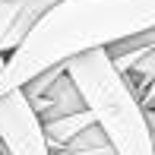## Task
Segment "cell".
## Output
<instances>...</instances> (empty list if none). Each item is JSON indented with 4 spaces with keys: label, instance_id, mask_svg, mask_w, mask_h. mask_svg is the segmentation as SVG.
Returning <instances> with one entry per match:
<instances>
[{
    "label": "cell",
    "instance_id": "4",
    "mask_svg": "<svg viewBox=\"0 0 155 155\" xmlns=\"http://www.w3.org/2000/svg\"><path fill=\"white\" fill-rule=\"evenodd\" d=\"M29 101H32V108H35V114H38L41 124L67 117V114H76V111H86V98L79 95V89H76L73 79H70L67 70H63L41 95L29 98Z\"/></svg>",
    "mask_w": 155,
    "mask_h": 155
},
{
    "label": "cell",
    "instance_id": "6",
    "mask_svg": "<svg viewBox=\"0 0 155 155\" xmlns=\"http://www.w3.org/2000/svg\"><path fill=\"white\" fill-rule=\"evenodd\" d=\"M51 155H117V152L111 149V143H104V146H92V149H57Z\"/></svg>",
    "mask_w": 155,
    "mask_h": 155
},
{
    "label": "cell",
    "instance_id": "1",
    "mask_svg": "<svg viewBox=\"0 0 155 155\" xmlns=\"http://www.w3.org/2000/svg\"><path fill=\"white\" fill-rule=\"evenodd\" d=\"M155 29V0H57L0 70V95L51 67Z\"/></svg>",
    "mask_w": 155,
    "mask_h": 155
},
{
    "label": "cell",
    "instance_id": "7",
    "mask_svg": "<svg viewBox=\"0 0 155 155\" xmlns=\"http://www.w3.org/2000/svg\"><path fill=\"white\" fill-rule=\"evenodd\" d=\"M143 108H155V82H152V89H149V95L143 98Z\"/></svg>",
    "mask_w": 155,
    "mask_h": 155
},
{
    "label": "cell",
    "instance_id": "5",
    "mask_svg": "<svg viewBox=\"0 0 155 155\" xmlns=\"http://www.w3.org/2000/svg\"><path fill=\"white\" fill-rule=\"evenodd\" d=\"M41 127H45V136H48L51 152H57V149H67V146L73 143L79 133H86L89 127H95V114L86 108V111H76V114L57 117V120H48Z\"/></svg>",
    "mask_w": 155,
    "mask_h": 155
},
{
    "label": "cell",
    "instance_id": "2",
    "mask_svg": "<svg viewBox=\"0 0 155 155\" xmlns=\"http://www.w3.org/2000/svg\"><path fill=\"white\" fill-rule=\"evenodd\" d=\"M67 73L117 155H155V136L146 120V108L114 70L104 48L73 57Z\"/></svg>",
    "mask_w": 155,
    "mask_h": 155
},
{
    "label": "cell",
    "instance_id": "9",
    "mask_svg": "<svg viewBox=\"0 0 155 155\" xmlns=\"http://www.w3.org/2000/svg\"><path fill=\"white\" fill-rule=\"evenodd\" d=\"M3 63H6V54H0V70H3Z\"/></svg>",
    "mask_w": 155,
    "mask_h": 155
},
{
    "label": "cell",
    "instance_id": "8",
    "mask_svg": "<svg viewBox=\"0 0 155 155\" xmlns=\"http://www.w3.org/2000/svg\"><path fill=\"white\" fill-rule=\"evenodd\" d=\"M0 3H57V0H0Z\"/></svg>",
    "mask_w": 155,
    "mask_h": 155
},
{
    "label": "cell",
    "instance_id": "3",
    "mask_svg": "<svg viewBox=\"0 0 155 155\" xmlns=\"http://www.w3.org/2000/svg\"><path fill=\"white\" fill-rule=\"evenodd\" d=\"M0 152L3 155H51L45 127L22 89L0 95Z\"/></svg>",
    "mask_w": 155,
    "mask_h": 155
}]
</instances>
